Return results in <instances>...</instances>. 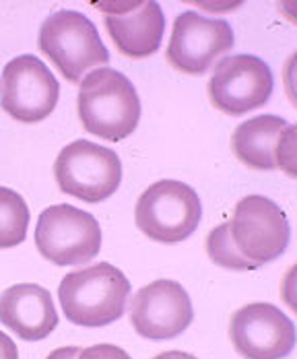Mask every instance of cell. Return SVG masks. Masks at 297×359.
<instances>
[{
    "mask_svg": "<svg viewBox=\"0 0 297 359\" xmlns=\"http://www.w3.org/2000/svg\"><path fill=\"white\" fill-rule=\"evenodd\" d=\"M76 108L83 128L106 141L130 137L141 120V100L132 81L110 67L81 79Z\"/></svg>",
    "mask_w": 297,
    "mask_h": 359,
    "instance_id": "1",
    "label": "cell"
},
{
    "mask_svg": "<svg viewBox=\"0 0 297 359\" xmlns=\"http://www.w3.org/2000/svg\"><path fill=\"white\" fill-rule=\"evenodd\" d=\"M130 281L110 262H97L69 273L58 285V302L69 323L102 328L122 318Z\"/></svg>",
    "mask_w": 297,
    "mask_h": 359,
    "instance_id": "2",
    "label": "cell"
},
{
    "mask_svg": "<svg viewBox=\"0 0 297 359\" xmlns=\"http://www.w3.org/2000/svg\"><path fill=\"white\" fill-rule=\"evenodd\" d=\"M37 43L71 83H81L91 69H102V65L110 62V52L97 27L78 11L52 13L39 27Z\"/></svg>",
    "mask_w": 297,
    "mask_h": 359,
    "instance_id": "3",
    "label": "cell"
},
{
    "mask_svg": "<svg viewBox=\"0 0 297 359\" xmlns=\"http://www.w3.org/2000/svg\"><path fill=\"white\" fill-rule=\"evenodd\" d=\"M202 217V205L194 188L178 180H159L141 194L134 221L148 240L180 244L188 240Z\"/></svg>",
    "mask_w": 297,
    "mask_h": 359,
    "instance_id": "4",
    "label": "cell"
},
{
    "mask_svg": "<svg viewBox=\"0 0 297 359\" xmlns=\"http://www.w3.org/2000/svg\"><path fill=\"white\" fill-rule=\"evenodd\" d=\"M36 246L56 266H78L102 250V227L95 217L78 207L54 205L37 219Z\"/></svg>",
    "mask_w": 297,
    "mask_h": 359,
    "instance_id": "5",
    "label": "cell"
},
{
    "mask_svg": "<svg viewBox=\"0 0 297 359\" xmlns=\"http://www.w3.org/2000/svg\"><path fill=\"white\" fill-rule=\"evenodd\" d=\"M54 176L64 194L85 203H102L120 188L122 161L108 147L81 139L58 153Z\"/></svg>",
    "mask_w": 297,
    "mask_h": 359,
    "instance_id": "6",
    "label": "cell"
},
{
    "mask_svg": "<svg viewBox=\"0 0 297 359\" xmlns=\"http://www.w3.org/2000/svg\"><path fill=\"white\" fill-rule=\"evenodd\" d=\"M229 227L237 250L256 266L277 260L287 250L291 238L289 221L283 209L260 194L244 196L235 205Z\"/></svg>",
    "mask_w": 297,
    "mask_h": 359,
    "instance_id": "7",
    "label": "cell"
},
{
    "mask_svg": "<svg viewBox=\"0 0 297 359\" xmlns=\"http://www.w3.org/2000/svg\"><path fill=\"white\" fill-rule=\"evenodd\" d=\"M60 85L50 69L32 54L6 62L0 79L2 109L17 122L46 120L58 104Z\"/></svg>",
    "mask_w": 297,
    "mask_h": 359,
    "instance_id": "8",
    "label": "cell"
},
{
    "mask_svg": "<svg viewBox=\"0 0 297 359\" xmlns=\"http://www.w3.org/2000/svg\"><path fill=\"white\" fill-rule=\"evenodd\" d=\"M270 67L252 54H235L217 62L209 81V97L227 116H244L262 108L272 95Z\"/></svg>",
    "mask_w": 297,
    "mask_h": 359,
    "instance_id": "9",
    "label": "cell"
},
{
    "mask_svg": "<svg viewBox=\"0 0 297 359\" xmlns=\"http://www.w3.org/2000/svg\"><path fill=\"white\" fill-rule=\"evenodd\" d=\"M233 29L225 19L205 17L196 11H186L176 17L167 60L186 74H202L213 62L233 48Z\"/></svg>",
    "mask_w": 297,
    "mask_h": 359,
    "instance_id": "10",
    "label": "cell"
},
{
    "mask_svg": "<svg viewBox=\"0 0 297 359\" xmlns=\"http://www.w3.org/2000/svg\"><path fill=\"white\" fill-rule=\"evenodd\" d=\"M194 320L188 291L174 279H157L141 287L130 302V324L148 341H170Z\"/></svg>",
    "mask_w": 297,
    "mask_h": 359,
    "instance_id": "11",
    "label": "cell"
},
{
    "mask_svg": "<svg viewBox=\"0 0 297 359\" xmlns=\"http://www.w3.org/2000/svg\"><path fill=\"white\" fill-rule=\"evenodd\" d=\"M233 349L244 359H283L296 347V326L272 304H248L229 323Z\"/></svg>",
    "mask_w": 297,
    "mask_h": 359,
    "instance_id": "12",
    "label": "cell"
},
{
    "mask_svg": "<svg viewBox=\"0 0 297 359\" xmlns=\"http://www.w3.org/2000/svg\"><path fill=\"white\" fill-rule=\"evenodd\" d=\"M116 48L128 58H147L161 46L165 15L157 2H99Z\"/></svg>",
    "mask_w": 297,
    "mask_h": 359,
    "instance_id": "13",
    "label": "cell"
},
{
    "mask_svg": "<svg viewBox=\"0 0 297 359\" xmlns=\"http://www.w3.org/2000/svg\"><path fill=\"white\" fill-rule=\"evenodd\" d=\"M0 324L19 339L36 343L58 326V312L48 289L17 283L0 293Z\"/></svg>",
    "mask_w": 297,
    "mask_h": 359,
    "instance_id": "14",
    "label": "cell"
},
{
    "mask_svg": "<svg viewBox=\"0 0 297 359\" xmlns=\"http://www.w3.org/2000/svg\"><path fill=\"white\" fill-rule=\"evenodd\" d=\"M289 122L281 116L264 114L242 122L233 137L231 149L235 157L254 170H277V147L281 143Z\"/></svg>",
    "mask_w": 297,
    "mask_h": 359,
    "instance_id": "15",
    "label": "cell"
},
{
    "mask_svg": "<svg viewBox=\"0 0 297 359\" xmlns=\"http://www.w3.org/2000/svg\"><path fill=\"white\" fill-rule=\"evenodd\" d=\"M29 227V209L25 198L0 186V248H15L19 246Z\"/></svg>",
    "mask_w": 297,
    "mask_h": 359,
    "instance_id": "16",
    "label": "cell"
},
{
    "mask_svg": "<svg viewBox=\"0 0 297 359\" xmlns=\"http://www.w3.org/2000/svg\"><path fill=\"white\" fill-rule=\"evenodd\" d=\"M207 254L209 258L229 271H254L258 269L254 262H250L242 252L237 250L233 238H231V227L229 223H221L219 227L211 229L207 238Z\"/></svg>",
    "mask_w": 297,
    "mask_h": 359,
    "instance_id": "17",
    "label": "cell"
},
{
    "mask_svg": "<svg viewBox=\"0 0 297 359\" xmlns=\"http://www.w3.org/2000/svg\"><path fill=\"white\" fill-rule=\"evenodd\" d=\"M296 126L289 124V128L285 130L281 143L277 147V168H281L283 172H287L291 178L296 176Z\"/></svg>",
    "mask_w": 297,
    "mask_h": 359,
    "instance_id": "18",
    "label": "cell"
},
{
    "mask_svg": "<svg viewBox=\"0 0 297 359\" xmlns=\"http://www.w3.org/2000/svg\"><path fill=\"white\" fill-rule=\"evenodd\" d=\"M78 359H132L122 347H116L110 343L91 345L78 351Z\"/></svg>",
    "mask_w": 297,
    "mask_h": 359,
    "instance_id": "19",
    "label": "cell"
},
{
    "mask_svg": "<svg viewBox=\"0 0 297 359\" xmlns=\"http://www.w3.org/2000/svg\"><path fill=\"white\" fill-rule=\"evenodd\" d=\"M0 359H19L17 343L0 330Z\"/></svg>",
    "mask_w": 297,
    "mask_h": 359,
    "instance_id": "20",
    "label": "cell"
},
{
    "mask_svg": "<svg viewBox=\"0 0 297 359\" xmlns=\"http://www.w3.org/2000/svg\"><path fill=\"white\" fill-rule=\"evenodd\" d=\"M78 347H60L56 351H52L46 359H78Z\"/></svg>",
    "mask_w": 297,
    "mask_h": 359,
    "instance_id": "21",
    "label": "cell"
},
{
    "mask_svg": "<svg viewBox=\"0 0 297 359\" xmlns=\"http://www.w3.org/2000/svg\"><path fill=\"white\" fill-rule=\"evenodd\" d=\"M153 359H198L190 353H184V351H165V353H159L157 358Z\"/></svg>",
    "mask_w": 297,
    "mask_h": 359,
    "instance_id": "22",
    "label": "cell"
}]
</instances>
